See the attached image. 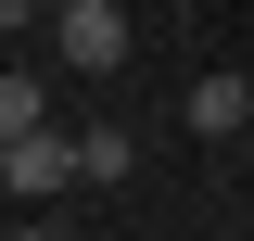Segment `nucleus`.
I'll use <instances>...</instances> for the list:
<instances>
[{
	"label": "nucleus",
	"mask_w": 254,
	"mask_h": 241,
	"mask_svg": "<svg viewBox=\"0 0 254 241\" xmlns=\"http://www.w3.org/2000/svg\"><path fill=\"white\" fill-rule=\"evenodd\" d=\"M190 127L203 140H242L254 127V76H190Z\"/></svg>",
	"instance_id": "3"
},
{
	"label": "nucleus",
	"mask_w": 254,
	"mask_h": 241,
	"mask_svg": "<svg viewBox=\"0 0 254 241\" xmlns=\"http://www.w3.org/2000/svg\"><path fill=\"white\" fill-rule=\"evenodd\" d=\"M76 165H89V178H127L140 140H127V127H76Z\"/></svg>",
	"instance_id": "5"
},
{
	"label": "nucleus",
	"mask_w": 254,
	"mask_h": 241,
	"mask_svg": "<svg viewBox=\"0 0 254 241\" xmlns=\"http://www.w3.org/2000/svg\"><path fill=\"white\" fill-rule=\"evenodd\" d=\"M51 13H64V0H0V26H51Z\"/></svg>",
	"instance_id": "6"
},
{
	"label": "nucleus",
	"mask_w": 254,
	"mask_h": 241,
	"mask_svg": "<svg viewBox=\"0 0 254 241\" xmlns=\"http://www.w3.org/2000/svg\"><path fill=\"white\" fill-rule=\"evenodd\" d=\"M26 127H51V76H0V140H26Z\"/></svg>",
	"instance_id": "4"
},
{
	"label": "nucleus",
	"mask_w": 254,
	"mask_h": 241,
	"mask_svg": "<svg viewBox=\"0 0 254 241\" xmlns=\"http://www.w3.org/2000/svg\"><path fill=\"white\" fill-rule=\"evenodd\" d=\"M51 51H64V76H115L127 63V0H64L51 13Z\"/></svg>",
	"instance_id": "1"
},
{
	"label": "nucleus",
	"mask_w": 254,
	"mask_h": 241,
	"mask_svg": "<svg viewBox=\"0 0 254 241\" xmlns=\"http://www.w3.org/2000/svg\"><path fill=\"white\" fill-rule=\"evenodd\" d=\"M0 178L38 203V190H76L89 165H76V140H64V127H26V140H0Z\"/></svg>",
	"instance_id": "2"
}]
</instances>
